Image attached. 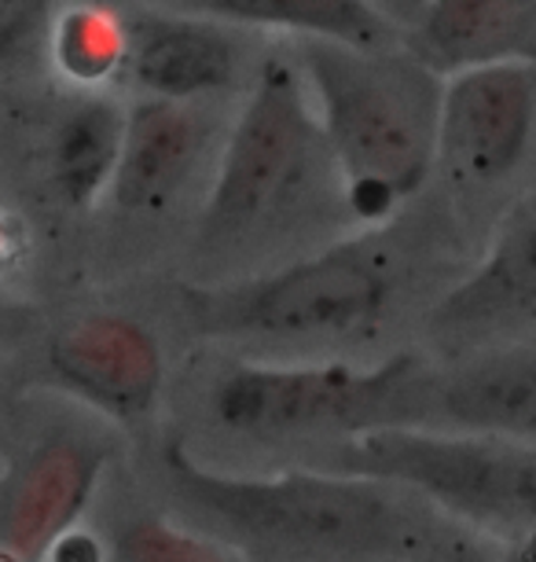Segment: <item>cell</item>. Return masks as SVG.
Listing matches in <instances>:
<instances>
[{
    "instance_id": "obj_13",
    "label": "cell",
    "mask_w": 536,
    "mask_h": 562,
    "mask_svg": "<svg viewBox=\"0 0 536 562\" xmlns=\"http://www.w3.org/2000/svg\"><path fill=\"white\" fill-rule=\"evenodd\" d=\"M206 133L195 103L140 97L125 114L122 162L111 199L133 214H159L195 177Z\"/></svg>"
},
{
    "instance_id": "obj_1",
    "label": "cell",
    "mask_w": 536,
    "mask_h": 562,
    "mask_svg": "<svg viewBox=\"0 0 536 562\" xmlns=\"http://www.w3.org/2000/svg\"><path fill=\"white\" fill-rule=\"evenodd\" d=\"M312 111L339 169L345 221L383 228L423 192L437 169V122L445 74L412 48H356L294 37Z\"/></svg>"
},
{
    "instance_id": "obj_11",
    "label": "cell",
    "mask_w": 536,
    "mask_h": 562,
    "mask_svg": "<svg viewBox=\"0 0 536 562\" xmlns=\"http://www.w3.org/2000/svg\"><path fill=\"white\" fill-rule=\"evenodd\" d=\"M48 368L70 394L114 419H136L162 386L159 342L125 316H85L48 346Z\"/></svg>"
},
{
    "instance_id": "obj_16",
    "label": "cell",
    "mask_w": 536,
    "mask_h": 562,
    "mask_svg": "<svg viewBox=\"0 0 536 562\" xmlns=\"http://www.w3.org/2000/svg\"><path fill=\"white\" fill-rule=\"evenodd\" d=\"M125 114L129 108L100 89L85 92L59 119L52 133L48 166L52 184L70 210H89L103 195H111L125 144Z\"/></svg>"
},
{
    "instance_id": "obj_20",
    "label": "cell",
    "mask_w": 536,
    "mask_h": 562,
    "mask_svg": "<svg viewBox=\"0 0 536 562\" xmlns=\"http://www.w3.org/2000/svg\"><path fill=\"white\" fill-rule=\"evenodd\" d=\"M45 559L48 562H107V544H100L85 529H67V533L48 548Z\"/></svg>"
},
{
    "instance_id": "obj_19",
    "label": "cell",
    "mask_w": 536,
    "mask_h": 562,
    "mask_svg": "<svg viewBox=\"0 0 536 562\" xmlns=\"http://www.w3.org/2000/svg\"><path fill=\"white\" fill-rule=\"evenodd\" d=\"M52 0H0V74H12L48 45Z\"/></svg>"
},
{
    "instance_id": "obj_7",
    "label": "cell",
    "mask_w": 536,
    "mask_h": 562,
    "mask_svg": "<svg viewBox=\"0 0 536 562\" xmlns=\"http://www.w3.org/2000/svg\"><path fill=\"white\" fill-rule=\"evenodd\" d=\"M536 136V63L503 59L445 74L437 169L459 192H489L518 173Z\"/></svg>"
},
{
    "instance_id": "obj_5",
    "label": "cell",
    "mask_w": 536,
    "mask_h": 562,
    "mask_svg": "<svg viewBox=\"0 0 536 562\" xmlns=\"http://www.w3.org/2000/svg\"><path fill=\"white\" fill-rule=\"evenodd\" d=\"M434 368L397 353L375 368L236 364L209 394L214 419L243 438H350L383 427H423Z\"/></svg>"
},
{
    "instance_id": "obj_14",
    "label": "cell",
    "mask_w": 536,
    "mask_h": 562,
    "mask_svg": "<svg viewBox=\"0 0 536 562\" xmlns=\"http://www.w3.org/2000/svg\"><path fill=\"white\" fill-rule=\"evenodd\" d=\"M404 45L426 67L452 74L478 63H536V0H423Z\"/></svg>"
},
{
    "instance_id": "obj_6",
    "label": "cell",
    "mask_w": 536,
    "mask_h": 562,
    "mask_svg": "<svg viewBox=\"0 0 536 562\" xmlns=\"http://www.w3.org/2000/svg\"><path fill=\"white\" fill-rule=\"evenodd\" d=\"M323 471L390 482L426 504L518 537L536 529V445L478 430L383 427L323 449Z\"/></svg>"
},
{
    "instance_id": "obj_10",
    "label": "cell",
    "mask_w": 536,
    "mask_h": 562,
    "mask_svg": "<svg viewBox=\"0 0 536 562\" xmlns=\"http://www.w3.org/2000/svg\"><path fill=\"white\" fill-rule=\"evenodd\" d=\"M129 52L125 78L140 97L198 103L232 89L243 74V37L239 26L198 12H136L125 15Z\"/></svg>"
},
{
    "instance_id": "obj_22",
    "label": "cell",
    "mask_w": 536,
    "mask_h": 562,
    "mask_svg": "<svg viewBox=\"0 0 536 562\" xmlns=\"http://www.w3.org/2000/svg\"><path fill=\"white\" fill-rule=\"evenodd\" d=\"M434 562H503V551H489L481 544H470V540H452V544L441 540Z\"/></svg>"
},
{
    "instance_id": "obj_23",
    "label": "cell",
    "mask_w": 536,
    "mask_h": 562,
    "mask_svg": "<svg viewBox=\"0 0 536 562\" xmlns=\"http://www.w3.org/2000/svg\"><path fill=\"white\" fill-rule=\"evenodd\" d=\"M397 8H404V12L415 19V12H419V8H423V0H390V4H386V15H390L394 23L401 26V19H397Z\"/></svg>"
},
{
    "instance_id": "obj_2",
    "label": "cell",
    "mask_w": 536,
    "mask_h": 562,
    "mask_svg": "<svg viewBox=\"0 0 536 562\" xmlns=\"http://www.w3.org/2000/svg\"><path fill=\"white\" fill-rule=\"evenodd\" d=\"M173 496L220 533L305 562H408L437 551L426 512L408 490L356 474L287 471L225 474L192 460L181 441L162 449Z\"/></svg>"
},
{
    "instance_id": "obj_24",
    "label": "cell",
    "mask_w": 536,
    "mask_h": 562,
    "mask_svg": "<svg viewBox=\"0 0 536 562\" xmlns=\"http://www.w3.org/2000/svg\"><path fill=\"white\" fill-rule=\"evenodd\" d=\"M0 562H15V559H8V555H0Z\"/></svg>"
},
{
    "instance_id": "obj_12",
    "label": "cell",
    "mask_w": 536,
    "mask_h": 562,
    "mask_svg": "<svg viewBox=\"0 0 536 562\" xmlns=\"http://www.w3.org/2000/svg\"><path fill=\"white\" fill-rule=\"evenodd\" d=\"M423 427L536 441V342L481 349L434 371Z\"/></svg>"
},
{
    "instance_id": "obj_3",
    "label": "cell",
    "mask_w": 536,
    "mask_h": 562,
    "mask_svg": "<svg viewBox=\"0 0 536 562\" xmlns=\"http://www.w3.org/2000/svg\"><path fill=\"white\" fill-rule=\"evenodd\" d=\"M328 206L345 217L339 169L298 63L290 48H276L254 67L217 155L198 239L209 254L261 247Z\"/></svg>"
},
{
    "instance_id": "obj_21",
    "label": "cell",
    "mask_w": 536,
    "mask_h": 562,
    "mask_svg": "<svg viewBox=\"0 0 536 562\" xmlns=\"http://www.w3.org/2000/svg\"><path fill=\"white\" fill-rule=\"evenodd\" d=\"M26 258V228L12 214H0V276Z\"/></svg>"
},
{
    "instance_id": "obj_8",
    "label": "cell",
    "mask_w": 536,
    "mask_h": 562,
    "mask_svg": "<svg viewBox=\"0 0 536 562\" xmlns=\"http://www.w3.org/2000/svg\"><path fill=\"white\" fill-rule=\"evenodd\" d=\"M426 335L441 353L536 342V192L500 217L492 243L426 316Z\"/></svg>"
},
{
    "instance_id": "obj_17",
    "label": "cell",
    "mask_w": 536,
    "mask_h": 562,
    "mask_svg": "<svg viewBox=\"0 0 536 562\" xmlns=\"http://www.w3.org/2000/svg\"><path fill=\"white\" fill-rule=\"evenodd\" d=\"M129 26L100 0H78L52 15L45 56L52 70L78 92H100L125 74Z\"/></svg>"
},
{
    "instance_id": "obj_18",
    "label": "cell",
    "mask_w": 536,
    "mask_h": 562,
    "mask_svg": "<svg viewBox=\"0 0 536 562\" xmlns=\"http://www.w3.org/2000/svg\"><path fill=\"white\" fill-rule=\"evenodd\" d=\"M107 562H239V555L166 518L133 515L111 526Z\"/></svg>"
},
{
    "instance_id": "obj_9",
    "label": "cell",
    "mask_w": 536,
    "mask_h": 562,
    "mask_svg": "<svg viewBox=\"0 0 536 562\" xmlns=\"http://www.w3.org/2000/svg\"><path fill=\"white\" fill-rule=\"evenodd\" d=\"M103 463V445L73 434L41 441L23 456L0 493V555L45 562L48 548L85 515Z\"/></svg>"
},
{
    "instance_id": "obj_15",
    "label": "cell",
    "mask_w": 536,
    "mask_h": 562,
    "mask_svg": "<svg viewBox=\"0 0 536 562\" xmlns=\"http://www.w3.org/2000/svg\"><path fill=\"white\" fill-rule=\"evenodd\" d=\"M187 12L239 30H280L356 48H390L404 41V30L375 0H192Z\"/></svg>"
},
{
    "instance_id": "obj_4",
    "label": "cell",
    "mask_w": 536,
    "mask_h": 562,
    "mask_svg": "<svg viewBox=\"0 0 536 562\" xmlns=\"http://www.w3.org/2000/svg\"><path fill=\"white\" fill-rule=\"evenodd\" d=\"M401 261L383 228L301 254L272 272L176 291L181 316L214 342L339 346L372 335L401 294Z\"/></svg>"
}]
</instances>
